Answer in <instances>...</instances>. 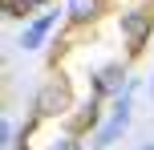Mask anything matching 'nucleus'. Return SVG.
<instances>
[{
    "label": "nucleus",
    "instance_id": "nucleus-1",
    "mask_svg": "<svg viewBox=\"0 0 154 150\" xmlns=\"http://www.w3.org/2000/svg\"><path fill=\"white\" fill-rule=\"evenodd\" d=\"M134 89H138V81H130V89H126L122 97H114V106H109V118L101 122L97 130H93V138H89V150H114V142H122V134L130 130V122H134Z\"/></svg>",
    "mask_w": 154,
    "mask_h": 150
},
{
    "label": "nucleus",
    "instance_id": "nucleus-2",
    "mask_svg": "<svg viewBox=\"0 0 154 150\" xmlns=\"http://www.w3.org/2000/svg\"><path fill=\"white\" fill-rule=\"evenodd\" d=\"M118 32H122V41L130 45V53H138L142 45L154 37V12L146 4H130L118 12Z\"/></svg>",
    "mask_w": 154,
    "mask_h": 150
},
{
    "label": "nucleus",
    "instance_id": "nucleus-3",
    "mask_svg": "<svg viewBox=\"0 0 154 150\" xmlns=\"http://www.w3.org/2000/svg\"><path fill=\"white\" fill-rule=\"evenodd\" d=\"M73 110V93H69V81L61 77H49L45 85L37 89V97H32V114L41 118H65V114Z\"/></svg>",
    "mask_w": 154,
    "mask_h": 150
},
{
    "label": "nucleus",
    "instance_id": "nucleus-4",
    "mask_svg": "<svg viewBox=\"0 0 154 150\" xmlns=\"http://www.w3.org/2000/svg\"><path fill=\"white\" fill-rule=\"evenodd\" d=\"M57 20H61V12H41V16H32V20H24V29H20V37H16V45L24 49V53H37L41 45L49 41V32L57 29Z\"/></svg>",
    "mask_w": 154,
    "mask_h": 150
},
{
    "label": "nucleus",
    "instance_id": "nucleus-5",
    "mask_svg": "<svg viewBox=\"0 0 154 150\" xmlns=\"http://www.w3.org/2000/svg\"><path fill=\"white\" fill-rule=\"evenodd\" d=\"M130 89V77H126V65L122 61H109L93 73V93L97 97H122Z\"/></svg>",
    "mask_w": 154,
    "mask_h": 150
},
{
    "label": "nucleus",
    "instance_id": "nucleus-6",
    "mask_svg": "<svg viewBox=\"0 0 154 150\" xmlns=\"http://www.w3.org/2000/svg\"><path fill=\"white\" fill-rule=\"evenodd\" d=\"M106 8V0H65V20L69 24H93Z\"/></svg>",
    "mask_w": 154,
    "mask_h": 150
},
{
    "label": "nucleus",
    "instance_id": "nucleus-7",
    "mask_svg": "<svg viewBox=\"0 0 154 150\" xmlns=\"http://www.w3.org/2000/svg\"><path fill=\"white\" fill-rule=\"evenodd\" d=\"M97 122H101V97L93 93L89 102L81 106V114H73V134H77V130H85V126L93 130V126H97Z\"/></svg>",
    "mask_w": 154,
    "mask_h": 150
},
{
    "label": "nucleus",
    "instance_id": "nucleus-8",
    "mask_svg": "<svg viewBox=\"0 0 154 150\" xmlns=\"http://www.w3.org/2000/svg\"><path fill=\"white\" fill-rule=\"evenodd\" d=\"M24 138H20V126H16L12 118H4L0 122V150H12V146H20Z\"/></svg>",
    "mask_w": 154,
    "mask_h": 150
},
{
    "label": "nucleus",
    "instance_id": "nucleus-9",
    "mask_svg": "<svg viewBox=\"0 0 154 150\" xmlns=\"http://www.w3.org/2000/svg\"><path fill=\"white\" fill-rule=\"evenodd\" d=\"M45 150H85V142H81V134H57V138H49V146Z\"/></svg>",
    "mask_w": 154,
    "mask_h": 150
},
{
    "label": "nucleus",
    "instance_id": "nucleus-10",
    "mask_svg": "<svg viewBox=\"0 0 154 150\" xmlns=\"http://www.w3.org/2000/svg\"><path fill=\"white\" fill-rule=\"evenodd\" d=\"M146 97H150V102H154V73H150V77H146Z\"/></svg>",
    "mask_w": 154,
    "mask_h": 150
},
{
    "label": "nucleus",
    "instance_id": "nucleus-11",
    "mask_svg": "<svg viewBox=\"0 0 154 150\" xmlns=\"http://www.w3.org/2000/svg\"><path fill=\"white\" fill-rule=\"evenodd\" d=\"M138 150H154V142H142V146H138Z\"/></svg>",
    "mask_w": 154,
    "mask_h": 150
},
{
    "label": "nucleus",
    "instance_id": "nucleus-12",
    "mask_svg": "<svg viewBox=\"0 0 154 150\" xmlns=\"http://www.w3.org/2000/svg\"><path fill=\"white\" fill-rule=\"evenodd\" d=\"M12 150H29V146H24V142H20V146H12Z\"/></svg>",
    "mask_w": 154,
    "mask_h": 150
}]
</instances>
